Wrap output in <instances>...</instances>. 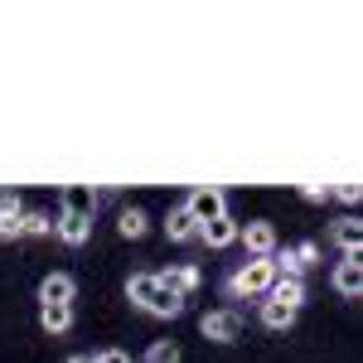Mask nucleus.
Masks as SVG:
<instances>
[{
  "label": "nucleus",
  "mask_w": 363,
  "mask_h": 363,
  "mask_svg": "<svg viewBox=\"0 0 363 363\" xmlns=\"http://www.w3.org/2000/svg\"><path fill=\"white\" fill-rule=\"evenodd\" d=\"M160 281H165L179 301H189V296L199 291V267H189V262H174L169 272H160Z\"/></svg>",
  "instance_id": "nucleus-9"
},
{
  "label": "nucleus",
  "mask_w": 363,
  "mask_h": 363,
  "mask_svg": "<svg viewBox=\"0 0 363 363\" xmlns=\"http://www.w3.org/2000/svg\"><path fill=\"white\" fill-rule=\"evenodd\" d=\"M184 203H189V213H194L199 223L228 218V194H223V189H194V194L184 199Z\"/></svg>",
  "instance_id": "nucleus-4"
},
{
  "label": "nucleus",
  "mask_w": 363,
  "mask_h": 363,
  "mask_svg": "<svg viewBox=\"0 0 363 363\" xmlns=\"http://www.w3.org/2000/svg\"><path fill=\"white\" fill-rule=\"evenodd\" d=\"M267 301H281V306L301 310V301H306V281H301V277H277V286H272Z\"/></svg>",
  "instance_id": "nucleus-13"
},
{
  "label": "nucleus",
  "mask_w": 363,
  "mask_h": 363,
  "mask_svg": "<svg viewBox=\"0 0 363 363\" xmlns=\"http://www.w3.org/2000/svg\"><path fill=\"white\" fill-rule=\"evenodd\" d=\"M155 291H160V272H136V277L126 281V296H131L140 310L155 301Z\"/></svg>",
  "instance_id": "nucleus-12"
},
{
  "label": "nucleus",
  "mask_w": 363,
  "mask_h": 363,
  "mask_svg": "<svg viewBox=\"0 0 363 363\" xmlns=\"http://www.w3.org/2000/svg\"><path fill=\"white\" fill-rule=\"evenodd\" d=\"M301 194H306L310 203H325V199H330V189H320V184H306V189H301Z\"/></svg>",
  "instance_id": "nucleus-24"
},
{
  "label": "nucleus",
  "mask_w": 363,
  "mask_h": 363,
  "mask_svg": "<svg viewBox=\"0 0 363 363\" xmlns=\"http://www.w3.org/2000/svg\"><path fill=\"white\" fill-rule=\"evenodd\" d=\"M247 257H277V228L272 223H242Z\"/></svg>",
  "instance_id": "nucleus-8"
},
{
  "label": "nucleus",
  "mask_w": 363,
  "mask_h": 363,
  "mask_svg": "<svg viewBox=\"0 0 363 363\" xmlns=\"http://www.w3.org/2000/svg\"><path fill=\"white\" fill-rule=\"evenodd\" d=\"M97 363H131V359H126L121 349H107V354H97Z\"/></svg>",
  "instance_id": "nucleus-26"
},
{
  "label": "nucleus",
  "mask_w": 363,
  "mask_h": 363,
  "mask_svg": "<svg viewBox=\"0 0 363 363\" xmlns=\"http://www.w3.org/2000/svg\"><path fill=\"white\" fill-rule=\"evenodd\" d=\"M296 252H301V262H306V267H310V262H315V257H320V247H315V242H301V247H296Z\"/></svg>",
  "instance_id": "nucleus-25"
},
{
  "label": "nucleus",
  "mask_w": 363,
  "mask_h": 363,
  "mask_svg": "<svg viewBox=\"0 0 363 363\" xmlns=\"http://www.w3.org/2000/svg\"><path fill=\"white\" fill-rule=\"evenodd\" d=\"M73 291H78V286H73L68 272H49V277L39 281V301H44V306H73Z\"/></svg>",
  "instance_id": "nucleus-7"
},
{
  "label": "nucleus",
  "mask_w": 363,
  "mask_h": 363,
  "mask_svg": "<svg viewBox=\"0 0 363 363\" xmlns=\"http://www.w3.org/2000/svg\"><path fill=\"white\" fill-rule=\"evenodd\" d=\"M68 363H97V359H68Z\"/></svg>",
  "instance_id": "nucleus-27"
},
{
  "label": "nucleus",
  "mask_w": 363,
  "mask_h": 363,
  "mask_svg": "<svg viewBox=\"0 0 363 363\" xmlns=\"http://www.w3.org/2000/svg\"><path fill=\"white\" fill-rule=\"evenodd\" d=\"M87 233H92V223L87 218H73V213H58V238L68 242V247H83Z\"/></svg>",
  "instance_id": "nucleus-15"
},
{
  "label": "nucleus",
  "mask_w": 363,
  "mask_h": 363,
  "mask_svg": "<svg viewBox=\"0 0 363 363\" xmlns=\"http://www.w3.org/2000/svg\"><path fill=\"white\" fill-rule=\"evenodd\" d=\"M39 325H44L49 335H63V330L73 325V306H39Z\"/></svg>",
  "instance_id": "nucleus-17"
},
{
  "label": "nucleus",
  "mask_w": 363,
  "mask_h": 363,
  "mask_svg": "<svg viewBox=\"0 0 363 363\" xmlns=\"http://www.w3.org/2000/svg\"><path fill=\"white\" fill-rule=\"evenodd\" d=\"M63 213H73V218H87V223H92V213H97V194H92L87 184H68V189H63Z\"/></svg>",
  "instance_id": "nucleus-10"
},
{
  "label": "nucleus",
  "mask_w": 363,
  "mask_h": 363,
  "mask_svg": "<svg viewBox=\"0 0 363 363\" xmlns=\"http://www.w3.org/2000/svg\"><path fill=\"white\" fill-rule=\"evenodd\" d=\"M335 199H344V203H363V184H339Z\"/></svg>",
  "instance_id": "nucleus-23"
},
{
  "label": "nucleus",
  "mask_w": 363,
  "mask_h": 363,
  "mask_svg": "<svg viewBox=\"0 0 363 363\" xmlns=\"http://www.w3.org/2000/svg\"><path fill=\"white\" fill-rule=\"evenodd\" d=\"M277 257H247L233 277H228V296H272L277 286Z\"/></svg>",
  "instance_id": "nucleus-1"
},
{
  "label": "nucleus",
  "mask_w": 363,
  "mask_h": 363,
  "mask_svg": "<svg viewBox=\"0 0 363 363\" xmlns=\"http://www.w3.org/2000/svg\"><path fill=\"white\" fill-rule=\"evenodd\" d=\"M339 296H359L363 301V247L359 252H344V262L335 267V277H330Z\"/></svg>",
  "instance_id": "nucleus-3"
},
{
  "label": "nucleus",
  "mask_w": 363,
  "mask_h": 363,
  "mask_svg": "<svg viewBox=\"0 0 363 363\" xmlns=\"http://www.w3.org/2000/svg\"><path fill=\"white\" fill-rule=\"evenodd\" d=\"M277 272H281V277H301V272H306V262H301V252H296V247L277 252Z\"/></svg>",
  "instance_id": "nucleus-22"
},
{
  "label": "nucleus",
  "mask_w": 363,
  "mask_h": 363,
  "mask_svg": "<svg viewBox=\"0 0 363 363\" xmlns=\"http://www.w3.org/2000/svg\"><path fill=\"white\" fill-rule=\"evenodd\" d=\"M330 238H335L344 252H359V247H363V218H335Z\"/></svg>",
  "instance_id": "nucleus-14"
},
{
  "label": "nucleus",
  "mask_w": 363,
  "mask_h": 363,
  "mask_svg": "<svg viewBox=\"0 0 363 363\" xmlns=\"http://www.w3.org/2000/svg\"><path fill=\"white\" fill-rule=\"evenodd\" d=\"M291 320H296V310H291V306H281V301H262V325H267V330H286Z\"/></svg>",
  "instance_id": "nucleus-18"
},
{
  "label": "nucleus",
  "mask_w": 363,
  "mask_h": 363,
  "mask_svg": "<svg viewBox=\"0 0 363 363\" xmlns=\"http://www.w3.org/2000/svg\"><path fill=\"white\" fill-rule=\"evenodd\" d=\"M199 233H203V223L189 213V203H179V208H169V213H165V238H169V242H194Z\"/></svg>",
  "instance_id": "nucleus-6"
},
{
  "label": "nucleus",
  "mask_w": 363,
  "mask_h": 363,
  "mask_svg": "<svg viewBox=\"0 0 363 363\" xmlns=\"http://www.w3.org/2000/svg\"><path fill=\"white\" fill-rule=\"evenodd\" d=\"M25 233V208L15 194H0V238H20Z\"/></svg>",
  "instance_id": "nucleus-11"
},
{
  "label": "nucleus",
  "mask_w": 363,
  "mask_h": 363,
  "mask_svg": "<svg viewBox=\"0 0 363 363\" xmlns=\"http://www.w3.org/2000/svg\"><path fill=\"white\" fill-rule=\"evenodd\" d=\"M145 363H179V344H174V339H155L150 354H145Z\"/></svg>",
  "instance_id": "nucleus-20"
},
{
  "label": "nucleus",
  "mask_w": 363,
  "mask_h": 363,
  "mask_svg": "<svg viewBox=\"0 0 363 363\" xmlns=\"http://www.w3.org/2000/svg\"><path fill=\"white\" fill-rule=\"evenodd\" d=\"M150 315H160V320H174V315H184V301H179V296H174V291H169L165 281H160V291H155V301H150Z\"/></svg>",
  "instance_id": "nucleus-16"
},
{
  "label": "nucleus",
  "mask_w": 363,
  "mask_h": 363,
  "mask_svg": "<svg viewBox=\"0 0 363 363\" xmlns=\"http://www.w3.org/2000/svg\"><path fill=\"white\" fill-rule=\"evenodd\" d=\"M199 330H203V339H213V344H233V339L242 335V315L238 310H208L199 320Z\"/></svg>",
  "instance_id": "nucleus-2"
},
{
  "label": "nucleus",
  "mask_w": 363,
  "mask_h": 363,
  "mask_svg": "<svg viewBox=\"0 0 363 363\" xmlns=\"http://www.w3.org/2000/svg\"><path fill=\"white\" fill-rule=\"evenodd\" d=\"M199 242L213 247V252H223V247H233V242H242V223H238L233 213H228V218H213V223H203Z\"/></svg>",
  "instance_id": "nucleus-5"
},
{
  "label": "nucleus",
  "mask_w": 363,
  "mask_h": 363,
  "mask_svg": "<svg viewBox=\"0 0 363 363\" xmlns=\"http://www.w3.org/2000/svg\"><path fill=\"white\" fill-rule=\"evenodd\" d=\"M116 233H121V238H140V233H145V213H140V208H121Z\"/></svg>",
  "instance_id": "nucleus-19"
},
{
  "label": "nucleus",
  "mask_w": 363,
  "mask_h": 363,
  "mask_svg": "<svg viewBox=\"0 0 363 363\" xmlns=\"http://www.w3.org/2000/svg\"><path fill=\"white\" fill-rule=\"evenodd\" d=\"M25 233L29 238H49V233H58V223L49 213H25Z\"/></svg>",
  "instance_id": "nucleus-21"
}]
</instances>
